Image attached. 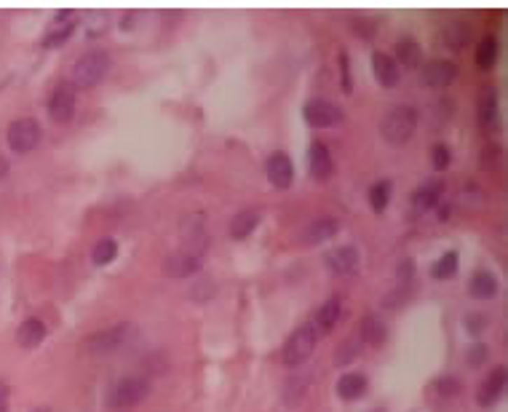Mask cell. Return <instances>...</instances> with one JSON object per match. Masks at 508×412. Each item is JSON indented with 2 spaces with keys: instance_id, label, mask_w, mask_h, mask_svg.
I'll return each mask as SVG.
<instances>
[{
  "instance_id": "d6986e66",
  "label": "cell",
  "mask_w": 508,
  "mask_h": 412,
  "mask_svg": "<svg viewBox=\"0 0 508 412\" xmlns=\"http://www.w3.org/2000/svg\"><path fill=\"white\" fill-rule=\"evenodd\" d=\"M442 38H444V43H447L449 48H465L471 41H474V30H471V24L463 22V19H452V22L444 24Z\"/></svg>"
},
{
  "instance_id": "4316f807",
  "label": "cell",
  "mask_w": 508,
  "mask_h": 412,
  "mask_svg": "<svg viewBox=\"0 0 508 412\" xmlns=\"http://www.w3.org/2000/svg\"><path fill=\"white\" fill-rule=\"evenodd\" d=\"M468 290L474 297L479 300H487V297H495V292H498V281H495V276L490 271H477L474 278H471V284H468Z\"/></svg>"
},
{
  "instance_id": "52a82bcc",
  "label": "cell",
  "mask_w": 508,
  "mask_h": 412,
  "mask_svg": "<svg viewBox=\"0 0 508 412\" xmlns=\"http://www.w3.org/2000/svg\"><path fill=\"white\" fill-rule=\"evenodd\" d=\"M129 335H132V327H129V324H115V327H110V329L94 332V335L86 340V351L97 353V356L118 351L120 346L129 340Z\"/></svg>"
},
{
  "instance_id": "60d3db41",
  "label": "cell",
  "mask_w": 508,
  "mask_h": 412,
  "mask_svg": "<svg viewBox=\"0 0 508 412\" xmlns=\"http://www.w3.org/2000/svg\"><path fill=\"white\" fill-rule=\"evenodd\" d=\"M134 27V14H123V22H120V30H129Z\"/></svg>"
},
{
  "instance_id": "83f0119b",
  "label": "cell",
  "mask_w": 508,
  "mask_h": 412,
  "mask_svg": "<svg viewBox=\"0 0 508 412\" xmlns=\"http://www.w3.org/2000/svg\"><path fill=\"white\" fill-rule=\"evenodd\" d=\"M458 265H460L458 252H444V255H442V257H439L434 265H431V276H434V278H439V281L452 278V276L458 274Z\"/></svg>"
},
{
  "instance_id": "9c48e42d",
  "label": "cell",
  "mask_w": 508,
  "mask_h": 412,
  "mask_svg": "<svg viewBox=\"0 0 508 412\" xmlns=\"http://www.w3.org/2000/svg\"><path fill=\"white\" fill-rule=\"evenodd\" d=\"M204 268V255H198L193 249H185V252H174L164 260V274L171 278H188L195 276Z\"/></svg>"
},
{
  "instance_id": "277c9868",
  "label": "cell",
  "mask_w": 508,
  "mask_h": 412,
  "mask_svg": "<svg viewBox=\"0 0 508 412\" xmlns=\"http://www.w3.org/2000/svg\"><path fill=\"white\" fill-rule=\"evenodd\" d=\"M316 340H318V335H316L313 324H302V327H297V329L289 335V340H286V346H284V364L297 367V364H302V362H308L316 348Z\"/></svg>"
},
{
  "instance_id": "484cf974",
  "label": "cell",
  "mask_w": 508,
  "mask_h": 412,
  "mask_svg": "<svg viewBox=\"0 0 508 412\" xmlns=\"http://www.w3.org/2000/svg\"><path fill=\"white\" fill-rule=\"evenodd\" d=\"M361 337H364L369 346H383L386 337H388V329H386L383 319H377L374 313H369V316L361 319Z\"/></svg>"
},
{
  "instance_id": "74e56055",
  "label": "cell",
  "mask_w": 508,
  "mask_h": 412,
  "mask_svg": "<svg viewBox=\"0 0 508 412\" xmlns=\"http://www.w3.org/2000/svg\"><path fill=\"white\" fill-rule=\"evenodd\" d=\"M412 276H415V262L407 257L399 262V268H396V278H399V284H412Z\"/></svg>"
},
{
  "instance_id": "5bb4252c",
  "label": "cell",
  "mask_w": 508,
  "mask_h": 412,
  "mask_svg": "<svg viewBox=\"0 0 508 412\" xmlns=\"http://www.w3.org/2000/svg\"><path fill=\"white\" fill-rule=\"evenodd\" d=\"M327 265L332 274L348 276L359 268V249L356 246H340V249H332L327 255Z\"/></svg>"
},
{
  "instance_id": "836d02e7",
  "label": "cell",
  "mask_w": 508,
  "mask_h": 412,
  "mask_svg": "<svg viewBox=\"0 0 508 412\" xmlns=\"http://www.w3.org/2000/svg\"><path fill=\"white\" fill-rule=\"evenodd\" d=\"M340 86H343L345 94L353 92V78H351V59H348V54L340 51Z\"/></svg>"
},
{
  "instance_id": "7a4b0ae2",
  "label": "cell",
  "mask_w": 508,
  "mask_h": 412,
  "mask_svg": "<svg viewBox=\"0 0 508 412\" xmlns=\"http://www.w3.org/2000/svg\"><path fill=\"white\" fill-rule=\"evenodd\" d=\"M418 129V110L409 105H396L380 123L383 139L390 145H404Z\"/></svg>"
},
{
  "instance_id": "ba28073f",
  "label": "cell",
  "mask_w": 508,
  "mask_h": 412,
  "mask_svg": "<svg viewBox=\"0 0 508 412\" xmlns=\"http://www.w3.org/2000/svg\"><path fill=\"white\" fill-rule=\"evenodd\" d=\"M48 115L57 123H70L75 115V86L59 83L48 97Z\"/></svg>"
},
{
  "instance_id": "f6af8a7d",
  "label": "cell",
  "mask_w": 508,
  "mask_h": 412,
  "mask_svg": "<svg viewBox=\"0 0 508 412\" xmlns=\"http://www.w3.org/2000/svg\"><path fill=\"white\" fill-rule=\"evenodd\" d=\"M35 412H41V410H35Z\"/></svg>"
},
{
  "instance_id": "ac0fdd59",
  "label": "cell",
  "mask_w": 508,
  "mask_h": 412,
  "mask_svg": "<svg viewBox=\"0 0 508 412\" xmlns=\"http://www.w3.org/2000/svg\"><path fill=\"white\" fill-rule=\"evenodd\" d=\"M479 123L490 132L498 129V92L493 86H484L479 94Z\"/></svg>"
},
{
  "instance_id": "1f68e13d",
  "label": "cell",
  "mask_w": 508,
  "mask_h": 412,
  "mask_svg": "<svg viewBox=\"0 0 508 412\" xmlns=\"http://www.w3.org/2000/svg\"><path fill=\"white\" fill-rule=\"evenodd\" d=\"M388 201H390V183L388 180L374 183L372 190H369V204H372L374 212H383V209L388 206Z\"/></svg>"
},
{
  "instance_id": "ffe728a7",
  "label": "cell",
  "mask_w": 508,
  "mask_h": 412,
  "mask_svg": "<svg viewBox=\"0 0 508 412\" xmlns=\"http://www.w3.org/2000/svg\"><path fill=\"white\" fill-rule=\"evenodd\" d=\"M45 337V324L41 319H24L16 329V343L22 348H35Z\"/></svg>"
},
{
  "instance_id": "cb8c5ba5",
  "label": "cell",
  "mask_w": 508,
  "mask_h": 412,
  "mask_svg": "<svg viewBox=\"0 0 508 412\" xmlns=\"http://www.w3.org/2000/svg\"><path fill=\"white\" fill-rule=\"evenodd\" d=\"M340 316H343V300L334 294V297H329L327 303L318 308L316 321H318V327H321L324 332H329V329H334V324L340 321Z\"/></svg>"
},
{
  "instance_id": "d6a6232c",
  "label": "cell",
  "mask_w": 508,
  "mask_h": 412,
  "mask_svg": "<svg viewBox=\"0 0 508 412\" xmlns=\"http://www.w3.org/2000/svg\"><path fill=\"white\" fill-rule=\"evenodd\" d=\"M409 300V284H399L393 292L386 294V308H402Z\"/></svg>"
},
{
  "instance_id": "2e32d148",
  "label": "cell",
  "mask_w": 508,
  "mask_h": 412,
  "mask_svg": "<svg viewBox=\"0 0 508 412\" xmlns=\"http://www.w3.org/2000/svg\"><path fill=\"white\" fill-rule=\"evenodd\" d=\"M372 70H374V78L380 80V86H386V89H393L399 83V78H402L399 64L386 51H374L372 54Z\"/></svg>"
},
{
  "instance_id": "9a60e30c",
  "label": "cell",
  "mask_w": 508,
  "mask_h": 412,
  "mask_svg": "<svg viewBox=\"0 0 508 412\" xmlns=\"http://www.w3.org/2000/svg\"><path fill=\"white\" fill-rule=\"evenodd\" d=\"M340 233V222L334 217H316L308 228L302 230V241L305 244H324L329 239H334Z\"/></svg>"
},
{
  "instance_id": "3957f363",
  "label": "cell",
  "mask_w": 508,
  "mask_h": 412,
  "mask_svg": "<svg viewBox=\"0 0 508 412\" xmlns=\"http://www.w3.org/2000/svg\"><path fill=\"white\" fill-rule=\"evenodd\" d=\"M150 394V381L148 378H120L110 394H107V404L113 410H132L136 404H142Z\"/></svg>"
},
{
  "instance_id": "d4e9b609",
  "label": "cell",
  "mask_w": 508,
  "mask_h": 412,
  "mask_svg": "<svg viewBox=\"0 0 508 412\" xmlns=\"http://www.w3.org/2000/svg\"><path fill=\"white\" fill-rule=\"evenodd\" d=\"M396 64H407V67H420V62H423V48H420L418 41H412V38H404L396 43V57H393Z\"/></svg>"
},
{
  "instance_id": "7c38bea8",
  "label": "cell",
  "mask_w": 508,
  "mask_h": 412,
  "mask_svg": "<svg viewBox=\"0 0 508 412\" xmlns=\"http://www.w3.org/2000/svg\"><path fill=\"white\" fill-rule=\"evenodd\" d=\"M75 24H78V19H75V14L73 11H59L57 14V19L51 22V27L43 32V43L45 48H57V46H62L70 35H73V30H75Z\"/></svg>"
},
{
  "instance_id": "e575fe53",
  "label": "cell",
  "mask_w": 508,
  "mask_h": 412,
  "mask_svg": "<svg viewBox=\"0 0 508 412\" xmlns=\"http://www.w3.org/2000/svg\"><path fill=\"white\" fill-rule=\"evenodd\" d=\"M431 161H434V169L444 171V169L449 166V161H452L447 145H434V148H431Z\"/></svg>"
},
{
  "instance_id": "44dd1931",
  "label": "cell",
  "mask_w": 508,
  "mask_h": 412,
  "mask_svg": "<svg viewBox=\"0 0 508 412\" xmlns=\"http://www.w3.org/2000/svg\"><path fill=\"white\" fill-rule=\"evenodd\" d=\"M257 225H260V212L257 209H244V212H239L230 220V236L236 241H244V239L252 236Z\"/></svg>"
},
{
  "instance_id": "603a6c76",
  "label": "cell",
  "mask_w": 508,
  "mask_h": 412,
  "mask_svg": "<svg viewBox=\"0 0 508 412\" xmlns=\"http://www.w3.org/2000/svg\"><path fill=\"white\" fill-rule=\"evenodd\" d=\"M337 394L348 402H353V399H361L367 394V378L361 375V372H348L343 375L340 381H337Z\"/></svg>"
},
{
  "instance_id": "e0dca14e",
  "label": "cell",
  "mask_w": 508,
  "mask_h": 412,
  "mask_svg": "<svg viewBox=\"0 0 508 412\" xmlns=\"http://www.w3.org/2000/svg\"><path fill=\"white\" fill-rule=\"evenodd\" d=\"M332 171H334V161H332L329 148L324 142H313L311 145V174H313V180L324 183V180L332 177Z\"/></svg>"
},
{
  "instance_id": "d590c367",
  "label": "cell",
  "mask_w": 508,
  "mask_h": 412,
  "mask_svg": "<svg viewBox=\"0 0 508 412\" xmlns=\"http://www.w3.org/2000/svg\"><path fill=\"white\" fill-rule=\"evenodd\" d=\"M487 359H490V351H487V346H484V343H474V346L468 348V364L471 367L484 364Z\"/></svg>"
},
{
  "instance_id": "6da1fadb",
  "label": "cell",
  "mask_w": 508,
  "mask_h": 412,
  "mask_svg": "<svg viewBox=\"0 0 508 412\" xmlns=\"http://www.w3.org/2000/svg\"><path fill=\"white\" fill-rule=\"evenodd\" d=\"M110 70V54L105 48H89L86 54H80L73 67V86L89 89L102 83Z\"/></svg>"
},
{
  "instance_id": "5b68a950",
  "label": "cell",
  "mask_w": 508,
  "mask_h": 412,
  "mask_svg": "<svg viewBox=\"0 0 508 412\" xmlns=\"http://www.w3.org/2000/svg\"><path fill=\"white\" fill-rule=\"evenodd\" d=\"M6 139H8V148L14 153H30L41 142V123L35 118H19V121L8 126Z\"/></svg>"
},
{
  "instance_id": "b9f144b4",
  "label": "cell",
  "mask_w": 508,
  "mask_h": 412,
  "mask_svg": "<svg viewBox=\"0 0 508 412\" xmlns=\"http://www.w3.org/2000/svg\"><path fill=\"white\" fill-rule=\"evenodd\" d=\"M6 174H8V161H6L3 155H0V180H3Z\"/></svg>"
},
{
  "instance_id": "7bdbcfd3",
  "label": "cell",
  "mask_w": 508,
  "mask_h": 412,
  "mask_svg": "<svg viewBox=\"0 0 508 412\" xmlns=\"http://www.w3.org/2000/svg\"><path fill=\"white\" fill-rule=\"evenodd\" d=\"M439 217H442V220H447V217H449V206H442V212H439Z\"/></svg>"
},
{
  "instance_id": "8fae6325",
  "label": "cell",
  "mask_w": 508,
  "mask_h": 412,
  "mask_svg": "<svg viewBox=\"0 0 508 412\" xmlns=\"http://www.w3.org/2000/svg\"><path fill=\"white\" fill-rule=\"evenodd\" d=\"M458 76V64L449 59H431L420 67V80L425 86H449Z\"/></svg>"
},
{
  "instance_id": "30bf717a",
  "label": "cell",
  "mask_w": 508,
  "mask_h": 412,
  "mask_svg": "<svg viewBox=\"0 0 508 412\" xmlns=\"http://www.w3.org/2000/svg\"><path fill=\"white\" fill-rule=\"evenodd\" d=\"M265 174H268V180L273 187L286 190L289 185L295 183V164H292V158L286 153H273L268 161H265Z\"/></svg>"
},
{
  "instance_id": "f1b7e54d",
  "label": "cell",
  "mask_w": 508,
  "mask_h": 412,
  "mask_svg": "<svg viewBox=\"0 0 508 412\" xmlns=\"http://www.w3.org/2000/svg\"><path fill=\"white\" fill-rule=\"evenodd\" d=\"M118 257V244L115 239H99L94 249H91V262L94 265H110L113 260Z\"/></svg>"
},
{
  "instance_id": "ee69618b",
  "label": "cell",
  "mask_w": 508,
  "mask_h": 412,
  "mask_svg": "<svg viewBox=\"0 0 508 412\" xmlns=\"http://www.w3.org/2000/svg\"><path fill=\"white\" fill-rule=\"evenodd\" d=\"M372 412H386V410H372Z\"/></svg>"
},
{
  "instance_id": "8d00e7d4",
  "label": "cell",
  "mask_w": 508,
  "mask_h": 412,
  "mask_svg": "<svg viewBox=\"0 0 508 412\" xmlns=\"http://www.w3.org/2000/svg\"><path fill=\"white\" fill-rule=\"evenodd\" d=\"M434 388L442 394V397H455V394L460 391V383H458V378H439V381L434 383Z\"/></svg>"
},
{
  "instance_id": "4dcf8cb0",
  "label": "cell",
  "mask_w": 508,
  "mask_h": 412,
  "mask_svg": "<svg viewBox=\"0 0 508 412\" xmlns=\"http://www.w3.org/2000/svg\"><path fill=\"white\" fill-rule=\"evenodd\" d=\"M361 351V340L356 337H351V340H345L337 346V351H334V364L343 367V364H351V362H356V356Z\"/></svg>"
},
{
  "instance_id": "ab89813d",
  "label": "cell",
  "mask_w": 508,
  "mask_h": 412,
  "mask_svg": "<svg viewBox=\"0 0 508 412\" xmlns=\"http://www.w3.org/2000/svg\"><path fill=\"white\" fill-rule=\"evenodd\" d=\"M0 412H8V385L0 383Z\"/></svg>"
},
{
  "instance_id": "f35d334b",
  "label": "cell",
  "mask_w": 508,
  "mask_h": 412,
  "mask_svg": "<svg viewBox=\"0 0 508 412\" xmlns=\"http://www.w3.org/2000/svg\"><path fill=\"white\" fill-rule=\"evenodd\" d=\"M484 324H487V321H484V316H481V313H477V316H468V321H465V327H468L471 332H479Z\"/></svg>"
},
{
  "instance_id": "f546056e",
  "label": "cell",
  "mask_w": 508,
  "mask_h": 412,
  "mask_svg": "<svg viewBox=\"0 0 508 412\" xmlns=\"http://www.w3.org/2000/svg\"><path fill=\"white\" fill-rule=\"evenodd\" d=\"M498 51H500L498 41H495L493 35H487V38H484V41L477 46V64L481 67V70L495 67V62H498Z\"/></svg>"
},
{
  "instance_id": "7402d4cb",
  "label": "cell",
  "mask_w": 508,
  "mask_h": 412,
  "mask_svg": "<svg viewBox=\"0 0 508 412\" xmlns=\"http://www.w3.org/2000/svg\"><path fill=\"white\" fill-rule=\"evenodd\" d=\"M442 190H444V183H439V180L420 185L418 190H415V196H412V204L418 206L420 212H428V209H434L436 204H439V199H442Z\"/></svg>"
},
{
  "instance_id": "8992f818",
  "label": "cell",
  "mask_w": 508,
  "mask_h": 412,
  "mask_svg": "<svg viewBox=\"0 0 508 412\" xmlns=\"http://www.w3.org/2000/svg\"><path fill=\"white\" fill-rule=\"evenodd\" d=\"M308 126L313 129H332V126H340L345 121V113L340 110V105L327 102V99H311L305 110H302Z\"/></svg>"
},
{
  "instance_id": "4fadbf2b",
  "label": "cell",
  "mask_w": 508,
  "mask_h": 412,
  "mask_svg": "<svg viewBox=\"0 0 508 412\" xmlns=\"http://www.w3.org/2000/svg\"><path fill=\"white\" fill-rule=\"evenodd\" d=\"M503 388H506V367H495L493 372L484 378V383L479 385V404L481 407H493L495 402L500 399V394H503Z\"/></svg>"
}]
</instances>
